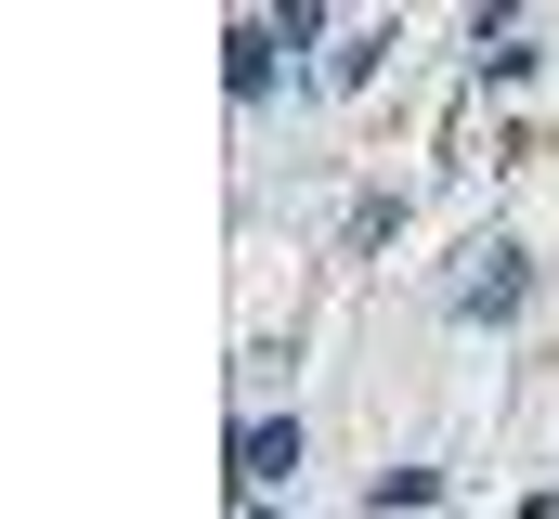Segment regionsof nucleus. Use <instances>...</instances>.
I'll return each instance as SVG.
<instances>
[{
  "mask_svg": "<svg viewBox=\"0 0 559 519\" xmlns=\"http://www.w3.org/2000/svg\"><path fill=\"white\" fill-rule=\"evenodd\" d=\"M521 299H534V273H521V248H481V273L455 286V312H468V325H508Z\"/></svg>",
  "mask_w": 559,
  "mask_h": 519,
  "instance_id": "obj_1",
  "label": "nucleus"
},
{
  "mask_svg": "<svg viewBox=\"0 0 559 519\" xmlns=\"http://www.w3.org/2000/svg\"><path fill=\"white\" fill-rule=\"evenodd\" d=\"M286 468H299V429H286V415H248V429H235V481L261 494V481H286Z\"/></svg>",
  "mask_w": 559,
  "mask_h": 519,
  "instance_id": "obj_2",
  "label": "nucleus"
}]
</instances>
